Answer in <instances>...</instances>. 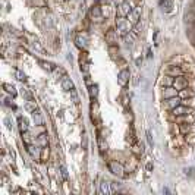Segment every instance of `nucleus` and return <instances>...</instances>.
<instances>
[{
	"instance_id": "obj_3",
	"label": "nucleus",
	"mask_w": 195,
	"mask_h": 195,
	"mask_svg": "<svg viewBox=\"0 0 195 195\" xmlns=\"http://www.w3.org/2000/svg\"><path fill=\"white\" fill-rule=\"evenodd\" d=\"M109 167H110V170L115 173V175H122V166L120 164H118V163H110L109 164Z\"/></svg>"
},
{
	"instance_id": "obj_16",
	"label": "nucleus",
	"mask_w": 195,
	"mask_h": 195,
	"mask_svg": "<svg viewBox=\"0 0 195 195\" xmlns=\"http://www.w3.org/2000/svg\"><path fill=\"white\" fill-rule=\"evenodd\" d=\"M147 139H148V144H150V145L154 144V142H153V138H151V134H150V132H147Z\"/></svg>"
},
{
	"instance_id": "obj_17",
	"label": "nucleus",
	"mask_w": 195,
	"mask_h": 195,
	"mask_svg": "<svg viewBox=\"0 0 195 195\" xmlns=\"http://www.w3.org/2000/svg\"><path fill=\"white\" fill-rule=\"evenodd\" d=\"M72 97H74V103H79V100H78V95H77V93L72 90Z\"/></svg>"
},
{
	"instance_id": "obj_6",
	"label": "nucleus",
	"mask_w": 195,
	"mask_h": 195,
	"mask_svg": "<svg viewBox=\"0 0 195 195\" xmlns=\"http://www.w3.org/2000/svg\"><path fill=\"white\" fill-rule=\"evenodd\" d=\"M173 113L175 115H183V113H186V107H180V106H176L175 109H173Z\"/></svg>"
},
{
	"instance_id": "obj_1",
	"label": "nucleus",
	"mask_w": 195,
	"mask_h": 195,
	"mask_svg": "<svg viewBox=\"0 0 195 195\" xmlns=\"http://www.w3.org/2000/svg\"><path fill=\"white\" fill-rule=\"evenodd\" d=\"M111 186V183L110 182H101V186H100V192L101 194H113L115 192V189L113 188H110Z\"/></svg>"
},
{
	"instance_id": "obj_12",
	"label": "nucleus",
	"mask_w": 195,
	"mask_h": 195,
	"mask_svg": "<svg viewBox=\"0 0 195 195\" xmlns=\"http://www.w3.org/2000/svg\"><path fill=\"white\" fill-rule=\"evenodd\" d=\"M16 77H18V79H19V81H25V79H26L25 75H24L22 72H19V70L16 72Z\"/></svg>"
},
{
	"instance_id": "obj_18",
	"label": "nucleus",
	"mask_w": 195,
	"mask_h": 195,
	"mask_svg": "<svg viewBox=\"0 0 195 195\" xmlns=\"http://www.w3.org/2000/svg\"><path fill=\"white\" fill-rule=\"evenodd\" d=\"M91 95H97V87H93V88H91Z\"/></svg>"
},
{
	"instance_id": "obj_14",
	"label": "nucleus",
	"mask_w": 195,
	"mask_h": 195,
	"mask_svg": "<svg viewBox=\"0 0 195 195\" xmlns=\"http://www.w3.org/2000/svg\"><path fill=\"white\" fill-rule=\"evenodd\" d=\"M91 13H93V16L95 15V16H98V18H100V15H101V13H100V9H98V8L93 9V12H91Z\"/></svg>"
},
{
	"instance_id": "obj_2",
	"label": "nucleus",
	"mask_w": 195,
	"mask_h": 195,
	"mask_svg": "<svg viewBox=\"0 0 195 195\" xmlns=\"http://www.w3.org/2000/svg\"><path fill=\"white\" fill-rule=\"evenodd\" d=\"M62 88H63L65 91H72V90H74V82H72L69 78H65V79L62 81Z\"/></svg>"
},
{
	"instance_id": "obj_15",
	"label": "nucleus",
	"mask_w": 195,
	"mask_h": 195,
	"mask_svg": "<svg viewBox=\"0 0 195 195\" xmlns=\"http://www.w3.org/2000/svg\"><path fill=\"white\" fill-rule=\"evenodd\" d=\"M28 150H29V153L32 154V156H37V157H38V150H34V147H29Z\"/></svg>"
},
{
	"instance_id": "obj_11",
	"label": "nucleus",
	"mask_w": 195,
	"mask_h": 195,
	"mask_svg": "<svg viewBox=\"0 0 195 195\" xmlns=\"http://www.w3.org/2000/svg\"><path fill=\"white\" fill-rule=\"evenodd\" d=\"M41 65H43V68L47 69V70H51V69H53V65H51V63H46V62H41Z\"/></svg>"
},
{
	"instance_id": "obj_13",
	"label": "nucleus",
	"mask_w": 195,
	"mask_h": 195,
	"mask_svg": "<svg viewBox=\"0 0 195 195\" xmlns=\"http://www.w3.org/2000/svg\"><path fill=\"white\" fill-rule=\"evenodd\" d=\"M60 172H62L63 178H65V179H68V172H66V167H65V166H62V167H60Z\"/></svg>"
},
{
	"instance_id": "obj_7",
	"label": "nucleus",
	"mask_w": 195,
	"mask_h": 195,
	"mask_svg": "<svg viewBox=\"0 0 195 195\" xmlns=\"http://www.w3.org/2000/svg\"><path fill=\"white\" fill-rule=\"evenodd\" d=\"M138 15H139V10H134V12H131V13H129V18H132L131 21H132V22H136V21H138Z\"/></svg>"
},
{
	"instance_id": "obj_10",
	"label": "nucleus",
	"mask_w": 195,
	"mask_h": 195,
	"mask_svg": "<svg viewBox=\"0 0 195 195\" xmlns=\"http://www.w3.org/2000/svg\"><path fill=\"white\" fill-rule=\"evenodd\" d=\"M5 88H6V91H8V93H12V94H13V95H15V94H16V91H15V88H13V87H12V85H8V84H5Z\"/></svg>"
},
{
	"instance_id": "obj_4",
	"label": "nucleus",
	"mask_w": 195,
	"mask_h": 195,
	"mask_svg": "<svg viewBox=\"0 0 195 195\" xmlns=\"http://www.w3.org/2000/svg\"><path fill=\"white\" fill-rule=\"evenodd\" d=\"M126 77H129V72H128V70H122V72L119 74V84L120 85L126 84V81H128Z\"/></svg>"
},
{
	"instance_id": "obj_8",
	"label": "nucleus",
	"mask_w": 195,
	"mask_h": 195,
	"mask_svg": "<svg viewBox=\"0 0 195 195\" xmlns=\"http://www.w3.org/2000/svg\"><path fill=\"white\" fill-rule=\"evenodd\" d=\"M19 122H21V129H22V131H26V129H28V120H26V119H19Z\"/></svg>"
},
{
	"instance_id": "obj_5",
	"label": "nucleus",
	"mask_w": 195,
	"mask_h": 195,
	"mask_svg": "<svg viewBox=\"0 0 195 195\" xmlns=\"http://www.w3.org/2000/svg\"><path fill=\"white\" fill-rule=\"evenodd\" d=\"M118 26H119V29L122 31V32H126V31H129V24L128 22H125V21H119L118 22Z\"/></svg>"
},
{
	"instance_id": "obj_9",
	"label": "nucleus",
	"mask_w": 195,
	"mask_h": 195,
	"mask_svg": "<svg viewBox=\"0 0 195 195\" xmlns=\"http://www.w3.org/2000/svg\"><path fill=\"white\" fill-rule=\"evenodd\" d=\"M179 101H180L179 98H172V100H170V101H169V104H170V106H172V107H173V109H175L176 106H179Z\"/></svg>"
}]
</instances>
